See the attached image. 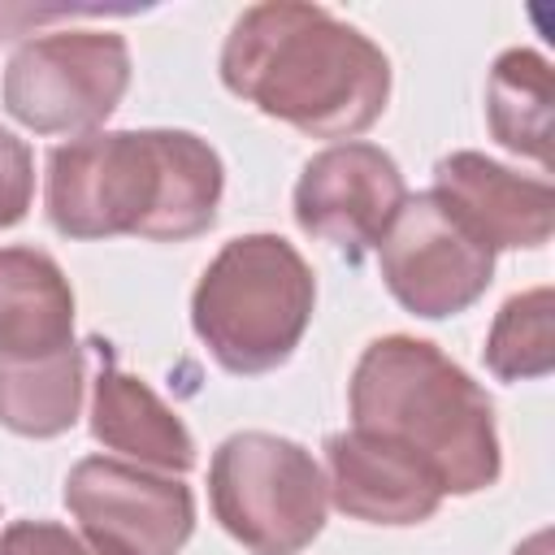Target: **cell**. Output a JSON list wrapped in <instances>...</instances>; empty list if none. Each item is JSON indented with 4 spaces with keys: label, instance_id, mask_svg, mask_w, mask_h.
Segmentation results:
<instances>
[{
    "label": "cell",
    "instance_id": "4",
    "mask_svg": "<svg viewBox=\"0 0 555 555\" xmlns=\"http://www.w3.org/2000/svg\"><path fill=\"white\" fill-rule=\"evenodd\" d=\"M317 304L308 260L282 234L230 238L195 282L191 325L230 373H269L291 360Z\"/></svg>",
    "mask_w": 555,
    "mask_h": 555
},
{
    "label": "cell",
    "instance_id": "2",
    "mask_svg": "<svg viewBox=\"0 0 555 555\" xmlns=\"http://www.w3.org/2000/svg\"><path fill=\"white\" fill-rule=\"evenodd\" d=\"M225 169L191 130H95L48 152V221L65 238L186 243L217 221Z\"/></svg>",
    "mask_w": 555,
    "mask_h": 555
},
{
    "label": "cell",
    "instance_id": "9",
    "mask_svg": "<svg viewBox=\"0 0 555 555\" xmlns=\"http://www.w3.org/2000/svg\"><path fill=\"white\" fill-rule=\"evenodd\" d=\"M403 199L408 186L390 152L377 143H334L304 165L295 182V221L304 234L360 256L382 243Z\"/></svg>",
    "mask_w": 555,
    "mask_h": 555
},
{
    "label": "cell",
    "instance_id": "11",
    "mask_svg": "<svg viewBox=\"0 0 555 555\" xmlns=\"http://www.w3.org/2000/svg\"><path fill=\"white\" fill-rule=\"evenodd\" d=\"M330 503L364 525H421L438 512L442 486L434 473L386 438L343 429L325 438Z\"/></svg>",
    "mask_w": 555,
    "mask_h": 555
},
{
    "label": "cell",
    "instance_id": "5",
    "mask_svg": "<svg viewBox=\"0 0 555 555\" xmlns=\"http://www.w3.org/2000/svg\"><path fill=\"white\" fill-rule=\"evenodd\" d=\"M208 499L221 529L251 555H299L325 529L330 486L308 447L243 429L212 451Z\"/></svg>",
    "mask_w": 555,
    "mask_h": 555
},
{
    "label": "cell",
    "instance_id": "1",
    "mask_svg": "<svg viewBox=\"0 0 555 555\" xmlns=\"http://www.w3.org/2000/svg\"><path fill=\"white\" fill-rule=\"evenodd\" d=\"M221 82L312 139H356L390 100L386 52L321 4L269 0L238 13L221 48Z\"/></svg>",
    "mask_w": 555,
    "mask_h": 555
},
{
    "label": "cell",
    "instance_id": "3",
    "mask_svg": "<svg viewBox=\"0 0 555 555\" xmlns=\"http://www.w3.org/2000/svg\"><path fill=\"white\" fill-rule=\"evenodd\" d=\"M351 429L416 455L442 494H477L499 481V429L486 390L434 343L386 334L351 373Z\"/></svg>",
    "mask_w": 555,
    "mask_h": 555
},
{
    "label": "cell",
    "instance_id": "12",
    "mask_svg": "<svg viewBox=\"0 0 555 555\" xmlns=\"http://www.w3.org/2000/svg\"><path fill=\"white\" fill-rule=\"evenodd\" d=\"M91 434L108 451L126 455L139 468L156 473H186L195 464V438L182 425L173 408L160 403V395L117 364H104L91 390Z\"/></svg>",
    "mask_w": 555,
    "mask_h": 555
},
{
    "label": "cell",
    "instance_id": "18",
    "mask_svg": "<svg viewBox=\"0 0 555 555\" xmlns=\"http://www.w3.org/2000/svg\"><path fill=\"white\" fill-rule=\"evenodd\" d=\"M35 199V156L26 139L0 126V230L17 225Z\"/></svg>",
    "mask_w": 555,
    "mask_h": 555
},
{
    "label": "cell",
    "instance_id": "6",
    "mask_svg": "<svg viewBox=\"0 0 555 555\" xmlns=\"http://www.w3.org/2000/svg\"><path fill=\"white\" fill-rule=\"evenodd\" d=\"M130 87V48L117 30H52L4 65V108L35 134H95Z\"/></svg>",
    "mask_w": 555,
    "mask_h": 555
},
{
    "label": "cell",
    "instance_id": "14",
    "mask_svg": "<svg viewBox=\"0 0 555 555\" xmlns=\"http://www.w3.org/2000/svg\"><path fill=\"white\" fill-rule=\"evenodd\" d=\"M82 408L78 343L39 360H0V425L22 438H56L74 429Z\"/></svg>",
    "mask_w": 555,
    "mask_h": 555
},
{
    "label": "cell",
    "instance_id": "16",
    "mask_svg": "<svg viewBox=\"0 0 555 555\" xmlns=\"http://www.w3.org/2000/svg\"><path fill=\"white\" fill-rule=\"evenodd\" d=\"M555 364V330H551V286H533L512 295L486 338V369L499 382L546 377Z\"/></svg>",
    "mask_w": 555,
    "mask_h": 555
},
{
    "label": "cell",
    "instance_id": "10",
    "mask_svg": "<svg viewBox=\"0 0 555 555\" xmlns=\"http://www.w3.org/2000/svg\"><path fill=\"white\" fill-rule=\"evenodd\" d=\"M434 195L490 247H542L555 230L546 178H525L481 152H451L434 165Z\"/></svg>",
    "mask_w": 555,
    "mask_h": 555
},
{
    "label": "cell",
    "instance_id": "7",
    "mask_svg": "<svg viewBox=\"0 0 555 555\" xmlns=\"http://www.w3.org/2000/svg\"><path fill=\"white\" fill-rule=\"evenodd\" d=\"M377 260L390 295L425 321L473 308L494 278V251L434 191L403 199L377 243Z\"/></svg>",
    "mask_w": 555,
    "mask_h": 555
},
{
    "label": "cell",
    "instance_id": "15",
    "mask_svg": "<svg viewBox=\"0 0 555 555\" xmlns=\"http://www.w3.org/2000/svg\"><path fill=\"white\" fill-rule=\"evenodd\" d=\"M490 134L516 152L551 165V65L533 48H507L486 82Z\"/></svg>",
    "mask_w": 555,
    "mask_h": 555
},
{
    "label": "cell",
    "instance_id": "13",
    "mask_svg": "<svg viewBox=\"0 0 555 555\" xmlns=\"http://www.w3.org/2000/svg\"><path fill=\"white\" fill-rule=\"evenodd\" d=\"M74 347V291L39 247H0V360H39Z\"/></svg>",
    "mask_w": 555,
    "mask_h": 555
},
{
    "label": "cell",
    "instance_id": "19",
    "mask_svg": "<svg viewBox=\"0 0 555 555\" xmlns=\"http://www.w3.org/2000/svg\"><path fill=\"white\" fill-rule=\"evenodd\" d=\"M516 555H525V546H516ZM538 555H546V538H542V546H538Z\"/></svg>",
    "mask_w": 555,
    "mask_h": 555
},
{
    "label": "cell",
    "instance_id": "17",
    "mask_svg": "<svg viewBox=\"0 0 555 555\" xmlns=\"http://www.w3.org/2000/svg\"><path fill=\"white\" fill-rule=\"evenodd\" d=\"M0 555H117V551L52 520H13L0 533Z\"/></svg>",
    "mask_w": 555,
    "mask_h": 555
},
{
    "label": "cell",
    "instance_id": "8",
    "mask_svg": "<svg viewBox=\"0 0 555 555\" xmlns=\"http://www.w3.org/2000/svg\"><path fill=\"white\" fill-rule=\"evenodd\" d=\"M65 507L91 542L117 555H178L195 529V499L178 477L113 455L69 468Z\"/></svg>",
    "mask_w": 555,
    "mask_h": 555
}]
</instances>
